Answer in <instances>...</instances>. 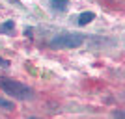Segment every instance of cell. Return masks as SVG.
Segmentation results:
<instances>
[{"instance_id":"8","label":"cell","mask_w":125,"mask_h":119,"mask_svg":"<svg viewBox=\"0 0 125 119\" xmlns=\"http://www.w3.org/2000/svg\"><path fill=\"white\" fill-rule=\"evenodd\" d=\"M114 117H116V119H123V117H125V114L121 112V110H118V112H114Z\"/></svg>"},{"instance_id":"7","label":"cell","mask_w":125,"mask_h":119,"mask_svg":"<svg viewBox=\"0 0 125 119\" xmlns=\"http://www.w3.org/2000/svg\"><path fill=\"white\" fill-rule=\"evenodd\" d=\"M0 67H10V62H8V60H4L2 56H0Z\"/></svg>"},{"instance_id":"1","label":"cell","mask_w":125,"mask_h":119,"mask_svg":"<svg viewBox=\"0 0 125 119\" xmlns=\"http://www.w3.org/2000/svg\"><path fill=\"white\" fill-rule=\"evenodd\" d=\"M0 88L4 89L8 95H11V97H15V99H21V101H30L34 97V89H30L26 84L11 80V78L0 76Z\"/></svg>"},{"instance_id":"5","label":"cell","mask_w":125,"mask_h":119,"mask_svg":"<svg viewBox=\"0 0 125 119\" xmlns=\"http://www.w3.org/2000/svg\"><path fill=\"white\" fill-rule=\"evenodd\" d=\"M13 28H15V22L13 21H6L4 24L0 26V32H8V34H10V32H13Z\"/></svg>"},{"instance_id":"3","label":"cell","mask_w":125,"mask_h":119,"mask_svg":"<svg viewBox=\"0 0 125 119\" xmlns=\"http://www.w3.org/2000/svg\"><path fill=\"white\" fill-rule=\"evenodd\" d=\"M94 19H95V13H92V11H84V13H80V17H78V26L90 24Z\"/></svg>"},{"instance_id":"9","label":"cell","mask_w":125,"mask_h":119,"mask_svg":"<svg viewBox=\"0 0 125 119\" xmlns=\"http://www.w3.org/2000/svg\"><path fill=\"white\" fill-rule=\"evenodd\" d=\"M28 119H37V117H28Z\"/></svg>"},{"instance_id":"4","label":"cell","mask_w":125,"mask_h":119,"mask_svg":"<svg viewBox=\"0 0 125 119\" xmlns=\"http://www.w3.org/2000/svg\"><path fill=\"white\" fill-rule=\"evenodd\" d=\"M69 6V0H51V8L54 11H65Z\"/></svg>"},{"instance_id":"6","label":"cell","mask_w":125,"mask_h":119,"mask_svg":"<svg viewBox=\"0 0 125 119\" xmlns=\"http://www.w3.org/2000/svg\"><path fill=\"white\" fill-rule=\"evenodd\" d=\"M0 106H2V108H6V110H13V108H15L11 101H6V99H2V97H0Z\"/></svg>"},{"instance_id":"2","label":"cell","mask_w":125,"mask_h":119,"mask_svg":"<svg viewBox=\"0 0 125 119\" xmlns=\"http://www.w3.org/2000/svg\"><path fill=\"white\" fill-rule=\"evenodd\" d=\"M84 43V37L80 34H60V36L52 37L51 45L52 48H77Z\"/></svg>"}]
</instances>
